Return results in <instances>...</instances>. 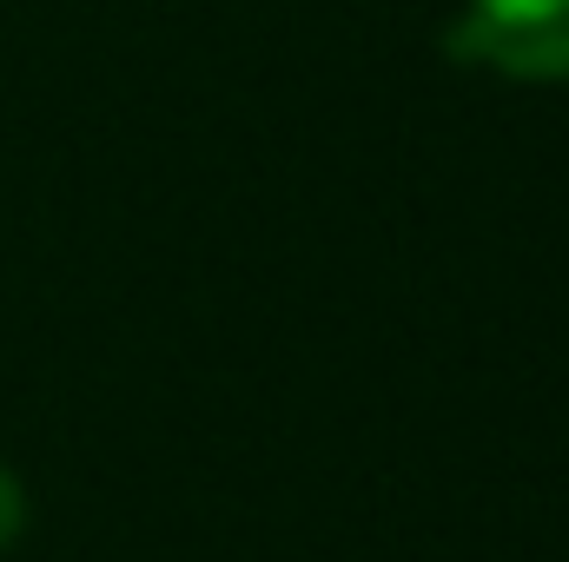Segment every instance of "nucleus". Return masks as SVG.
<instances>
[{"label": "nucleus", "mask_w": 569, "mask_h": 562, "mask_svg": "<svg viewBox=\"0 0 569 562\" xmlns=\"http://www.w3.org/2000/svg\"><path fill=\"white\" fill-rule=\"evenodd\" d=\"M20 530H27V490H20L13 470H0V550H7Z\"/></svg>", "instance_id": "f03ea898"}, {"label": "nucleus", "mask_w": 569, "mask_h": 562, "mask_svg": "<svg viewBox=\"0 0 569 562\" xmlns=\"http://www.w3.org/2000/svg\"><path fill=\"white\" fill-rule=\"evenodd\" d=\"M450 53L510 80H569V0H470Z\"/></svg>", "instance_id": "f257e3e1"}]
</instances>
